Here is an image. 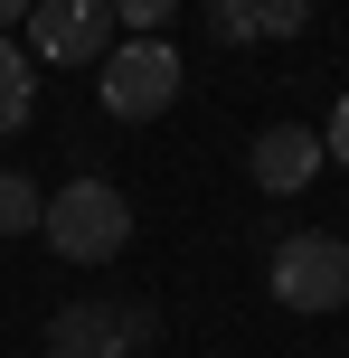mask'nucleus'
Masks as SVG:
<instances>
[{
  "instance_id": "nucleus-4",
  "label": "nucleus",
  "mask_w": 349,
  "mask_h": 358,
  "mask_svg": "<svg viewBox=\"0 0 349 358\" xmlns=\"http://www.w3.org/2000/svg\"><path fill=\"white\" fill-rule=\"evenodd\" d=\"M151 330H161L151 302H66L48 321V349L57 358H142Z\"/></svg>"
},
{
  "instance_id": "nucleus-3",
  "label": "nucleus",
  "mask_w": 349,
  "mask_h": 358,
  "mask_svg": "<svg viewBox=\"0 0 349 358\" xmlns=\"http://www.w3.org/2000/svg\"><path fill=\"white\" fill-rule=\"evenodd\" d=\"M264 292L283 311H349V236H283L274 264H264Z\"/></svg>"
},
{
  "instance_id": "nucleus-2",
  "label": "nucleus",
  "mask_w": 349,
  "mask_h": 358,
  "mask_svg": "<svg viewBox=\"0 0 349 358\" xmlns=\"http://www.w3.org/2000/svg\"><path fill=\"white\" fill-rule=\"evenodd\" d=\"M94 94H104L113 123L170 113V104H180V48H170V38H113V57L94 66Z\"/></svg>"
},
{
  "instance_id": "nucleus-5",
  "label": "nucleus",
  "mask_w": 349,
  "mask_h": 358,
  "mask_svg": "<svg viewBox=\"0 0 349 358\" xmlns=\"http://www.w3.org/2000/svg\"><path fill=\"white\" fill-rule=\"evenodd\" d=\"M113 0H29V57L38 66H104L113 57Z\"/></svg>"
},
{
  "instance_id": "nucleus-7",
  "label": "nucleus",
  "mask_w": 349,
  "mask_h": 358,
  "mask_svg": "<svg viewBox=\"0 0 349 358\" xmlns=\"http://www.w3.org/2000/svg\"><path fill=\"white\" fill-rule=\"evenodd\" d=\"M29 113H38V57L0 29V132H29Z\"/></svg>"
},
{
  "instance_id": "nucleus-9",
  "label": "nucleus",
  "mask_w": 349,
  "mask_h": 358,
  "mask_svg": "<svg viewBox=\"0 0 349 358\" xmlns=\"http://www.w3.org/2000/svg\"><path fill=\"white\" fill-rule=\"evenodd\" d=\"M199 19H208V38H255V0H199Z\"/></svg>"
},
{
  "instance_id": "nucleus-6",
  "label": "nucleus",
  "mask_w": 349,
  "mask_h": 358,
  "mask_svg": "<svg viewBox=\"0 0 349 358\" xmlns=\"http://www.w3.org/2000/svg\"><path fill=\"white\" fill-rule=\"evenodd\" d=\"M245 179H255L264 198H302L321 179V132L312 123H264L255 151H245Z\"/></svg>"
},
{
  "instance_id": "nucleus-13",
  "label": "nucleus",
  "mask_w": 349,
  "mask_h": 358,
  "mask_svg": "<svg viewBox=\"0 0 349 358\" xmlns=\"http://www.w3.org/2000/svg\"><path fill=\"white\" fill-rule=\"evenodd\" d=\"M10 19H29V0H0V29H10Z\"/></svg>"
},
{
  "instance_id": "nucleus-12",
  "label": "nucleus",
  "mask_w": 349,
  "mask_h": 358,
  "mask_svg": "<svg viewBox=\"0 0 349 358\" xmlns=\"http://www.w3.org/2000/svg\"><path fill=\"white\" fill-rule=\"evenodd\" d=\"M321 161H340V170H349V94L331 104V123H321Z\"/></svg>"
},
{
  "instance_id": "nucleus-15",
  "label": "nucleus",
  "mask_w": 349,
  "mask_h": 358,
  "mask_svg": "<svg viewBox=\"0 0 349 358\" xmlns=\"http://www.w3.org/2000/svg\"><path fill=\"white\" fill-rule=\"evenodd\" d=\"M142 358H151V349H142Z\"/></svg>"
},
{
  "instance_id": "nucleus-1",
  "label": "nucleus",
  "mask_w": 349,
  "mask_h": 358,
  "mask_svg": "<svg viewBox=\"0 0 349 358\" xmlns=\"http://www.w3.org/2000/svg\"><path fill=\"white\" fill-rule=\"evenodd\" d=\"M38 236H48L66 264H113L132 245V198L113 179H66V189L38 208Z\"/></svg>"
},
{
  "instance_id": "nucleus-11",
  "label": "nucleus",
  "mask_w": 349,
  "mask_h": 358,
  "mask_svg": "<svg viewBox=\"0 0 349 358\" xmlns=\"http://www.w3.org/2000/svg\"><path fill=\"white\" fill-rule=\"evenodd\" d=\"M312 29V0H255V38H302Z\"/></svg>"
},
{
  "instance_id": "nucleus-8",
  "label": "nucleus",
  "mask_w": 349,
  "mask_h": 358,
  "mask_svg": "<svg viewBox=\"0 0 349 358\" xmlns=\"http://www.w3.org/2000/svg\"><path fill=\"white\" fill-rule=\"evenodd\" d=\"M38 208H48V189H29L19 170H0V236H29Z\"/></svg>"
},
{
  "instance_id": "nucleus-10",
  "label": "nucleus",
  "mask_w": 349,
  "mask_h": 358,
  "mask_svg": "<svg viewBox=\"0 0 349 358\" xmlns=\"http://www.w3.org/2000/svg\"><path fill=\"white\" fill-rule=\"evenodd\" d=\"M170 10H180V0H113V29H123V38H161Z\"/></svg>"
},
{
  "instance_id": "nucleus-14",
  "label": "nucleus",
  "mask_w": 349,
  "mask_h": 358,
  "mask_svg": "<svg viewBox=\"0 0 349 358\" xmlns=\"http://www.w3.org/2000/svg\"><path fill=\"white\" fill-rule=\"evenodd\" d=\"M48 358H57V349H48Z\"/></svg>"
}]
</instances>
